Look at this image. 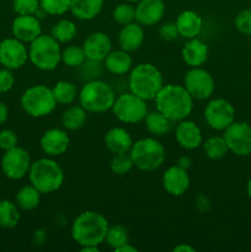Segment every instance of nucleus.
I'll use <instances>...</instances> for the list:
<instances>
[{
	"label": "nucleus",
	"instance_id": "obj_17",
	"mask_svg": "<svg viewBox=\"0 0 251 252\" xmlns=\"http://www.w3.org/2000/svg\"><path fill=\"white\" fill-rule=\"evenodd\" d=\"M70 139L66 132L61 128H51L42 134L39 145L48 157H59L68 150Z\"/></svg>",
	"mask_w": 251,
	"mask_h": 252
},
{
	"label": "nucleus",
	"instance_id": "obj_32",
	"mask_svg": "<svg viewBox=\"0 0 251 252\" xmlns=\"http://www.w3.org/2000/svg\"><path fill=\"white\" fill-rule=\"evenodd\" d=\"M76 25L70 20H59L57 24L53 25L51 30V36L56 38L59 43H66L74 39L76 36Z\"/></svg>",
	"mask_w": 251,
	"mask_h": 252
},
{
	"label": "nucleus",
	"instance_id": "obj_30",
	"mask_svg": "<svg viewBox=\"0 0 251 252\" xmlns=\"http://www.w3.org/2000/svg\"><path fill=\"white\" fill-rule=\"evenodd\" d=\"M20 208L16 203L2 199L0 201V226L4 229H11L19 224Z\"/></svg>",
	"mask_w": 251,
	"mask_h": 252
},
{
	"label": "nucleus",
	"instance_id": "obj_42",
	"mask_svg": "<svg viewBox=\"0 0 251 252\" xmlns=\"http://www.w3.org/2000/svg\"><path fill=\"white\" fill-rule=\"evenodd\" d=\"M15 78L12 70L7 68L0 69V94H6L14 88Z\"/></svg>",
	"mask_w": 251,
	"mask_h": 252
},
{
	"label": "nucleus",
	"instance_id": "obj_14",
	"mask_svg": "<svg viewBox=\"0 0 251 252\" xmlns=\"http://www.w3.org/2000/svg\"><path fill=\"white\" fill-rule=\"evenodd\" d=\"M29 61V49L25 42L10 37L0 42V64L10 70L22 68Z\"/></svg>",
	"mask_w": 251,
	"mask_h": 252
},
{
	"label": "nucleus",
	"instance_id": "obj_29",
	"mask_svg": "<svg viewBox=\"0 0 251 252\" xmlns=\"http://www.w3.org/2000/svg\"><path fill=\"white\" fill-rule=\"evenodd\" d=\"M86 110L81 106H71L68 110L64 111L62 116V125L65 129L68 130H78L85 125L86 118Z\"/></svg>",
	"mask_w": 251,
	"mask_h": 252
},
{
	"label": "nucleus",
	"instance_id": "obj_47",
	"mask_svg": "<svg viewBox=\"0 0 251 252\" xmlns=\"http://www.w3.org/2000/svg\"><path fill=\"white\" fill-rule=\"evenodd\" d=\"M177 165L187 170L189 167V165H191V160H189L187 157H182L181 159L179 160V162H177Z\"/></svg>",
	"mask_w": 251,
	"mask_h": 252
},
{
	"label": "nucleus",
	"instance_id": "obj_28",
	"mask_svg": "<svg viewBox=\"0 0 251 252\" xmlns=\"http://www.w3.org/2000/svg\"><path fill=\"white\" fill-rule=\"evenodd\" d=\"M41 192L32 185L24 186L17 191L15 203L22 211H32L38 207L39 202H41Z\"/></svg>",
	"mask_w": 251,
	"mask_h": 252
},
{
	"label": "nucleus",
	"instance_id": "obj_1",
	"mask_svg": "<svg viewBox=\"0 0 251 252\" xmlns=\"http://www.w3.org/2000/svg\"><path fill=\"white\" fill-rule=\"evenodd\" d=\"M157 110L172 122L186 120L193 108V98L182 85L167 84L155 96Z\"/></svg>",
	"mask_w": 251,
	"mask_h": 252
},
{
	"label": "nucleus",
	"instance_id": "obj_34",
	"mask_svg": "<svg viewBox=\"0 0 251 252\" xmlns=\"http://www.w3.org/2000/svg\"><path fill=\"white\" fill-rule=\"evenodd\" d=\"M105 241L111 249L116 250L120 246L129 243V235L128 230L122 225H112L108 226L107 234H106Z\"/></svg>",
	"mask_w": 251,
	"mask_h": 252
},
{
	"label": "nucleus",
	"instance_id": "obj_8",
	"mask_svg": "<svg viewBox=\"0 0 251 252\" xmlns=\"http://www.w3.org/2000/svg\"><path fill=\"white\" fill-rule=\"evenodd\" d=\"M57 106L52 89L46 85H33L21 95V107L29 116L34 118L51 115Z\"/></svg>",
	"mask_w": 251,
	"mask_h": 252
},
{
	"label": "nucleus",
	"instance_id": "obj_38",
	"mask_svg": "<svg viewBox=\"0 0 251 252\" xmlns=\"http://www.w3.org/2000/svg\"><path fill=\"white\" fill-rule=\"evenodd\" d=\"M39 5L48 15H63L70 10L71 0H39Z\"/></svg>",
	"mask_w": 251,
	"mask_h": 252
},
{
	"label": "nucleus",
	"instance_id": "obj_36",
	"mask_svg": "<svg viewBox=\"0 0 251 252\" xmlns=\"http://www.w3.org/2000/svg\"><path fill=\"white\" fill-rule=\"evenodd\" d=\"M133 166H134V164H133L129 153H118V154L113 155L112 159H111L110 169L115 175L122 176V175L128 174Z\"/></svg>",
	"mask_w": 251,
	"mask_h": 252
},
{
	"label": "nucleus",
	"instance_id": "obj_26",
	"mask_svg": "<svg viewBox=\"0 0 251 252\" xmlns=\"http://www.w3.org/2000/svg\"><path fill=\"white\" fill-rule=\"evenodd\" d=\"M103 0H71L70 11L79 20H93L101 12Z\"/></svg>",
	"mask_w": 251,
	"mask_h": 252
},
{
	"label": "nucleus",
	"instance_id": "obj_31",
	"mask_svg": "<svg viewBox=\"0 0 251 252\" xmlns=\"http://www.w3.org/2000/svg\"><path fill=\"white\" fill-rule=\"evenodd\" d=\"M52 91H53L57 103H59V105H70L75 101V98L79 95L75 84L66 80L58 81L52 88Z\"/></svg>",
	"mask_w": 251,
	"mask_h": 252
},
{
	"label": "nucleus",
	"instance_id": "obj_16",
	"mask_svg": "<svg viewBox=\"0 0 251 252\" xmlns=\"http://www.w3.org/2000/svg\"><path fill=\"white\" fill-rule=\"evenodd\" d=\"M11 31L15 38L25 43H31L39 34H42L41 20L37 19L34 15H19L12 21Z\"/></svg>",
	"mask_w": 251,
	"mask_h": 252
},
{
	"label": "nucleus",
	"instance_id": "obj_23",
	"mask_svg": "<svg viewBox=\"0 0 251 252\" xmlns=\"http://www.w3.org/2000/svg\"><path fill=\"white\" fill-rule=\"evenodd\" d=\"M175 24H176L180 36L191 39L198 36L202 30L203 21H202L201 16L196 11L185 10L177 16Z\"/></svg>",
	"mask_w": 251,
	"mask_h": 252
},
{
	"label": "nucleus",
	"instance_id": "obj_12",
	"mask_svg": "<svg viewBox=\"0 0 251 252\" xmlns=\"http://www.w3.org/2000/svg\"><path fill=\"white\" fill-rule=\"evenodd\" d=\"M224 139L229 152L238 157H248L251 154V126L246 122L234 121L224 129Z\"/></svg>",
	"mask_w": 251,
	"mask_h": 252
},
{
	"label": "nucleus",
	"instance_id": "obj_10",
	"mask_svg": "<svg viewBox=\"0 0 251 252\" xmlns=\"http://www.w3.org/2000/svg\"><path fill=\"white\" fill-rule=\"evenodd\" d=\"M31 164L29 152L19 145L6 150L1 158L2 174L10 180L24 179L26 175H29Z\"/></svg>",
	"mask_w": 251,
	"mask_h": 252
},
{
	"label": "nucleus",
	"instance_id": "obj_20",
	"mask_svg": "<svg viewBox=\"0 0 251 252\" xmlns=\"http://www.w3.org/2000/svg\"><path fill=\"white\" fill-rule=\"evenodd\" d=\"M175 137L180 147L187 150L196 149L202 144V132L193 121H180L175 129Z\"/></svg>",
	"mask_w": 251,
	"mask_h": 252
},
{
	"label": "nucleus",
	"instance_id": "obj_2",
	"mask_svg": "<svg viewBox=\"0 0 251 252\" xmlns=\"http://www.w3.org/2000/svg\"><path fill=\"white\" fill-rule=\"evenodd\" d=\"M108 226L107 219L102 214L95 211H86L74 219L71 236L81 248L98 246L105 243Z\"/></svg>",
	"mask_w": 251,
	"mask_h": 252
},
{
	"label": "nucleus",
	"instance_id": "obj_41",
	"mask_svg": "<svg viewBox=\"0 0 251 252\" xmlns=\"http://www.w3.org/2000/svg\"><path fill=\"white\" fill-rule=\"evenodd\" d=\"M17 142H19V138L12 129H2L0 132V149L4 152L17 147Z\"/></svg>",
	"mask_w": 251,
	"mask_h": 252
},
{
	"label": "nucleus",
	"instance_id": "obj_19",
	"mask_svg": "<svg viewBox=\"0 0 251 252\" xmlns=\"http://www.w3.org/2000/svg\"><path fill=\"white\" fill-rule=\"evenodd\" d=\"M165 14L162 0H139L135 6V21L142 26H154Z\"/></svg>",
	"mask_w": 251,
	"mask_h": 252
},
{
	"label": "nucleus",
	"instance_id": "obj_4",
	"mask_svg": "<svg viewBox=\"0 0 251 252\" xmlns=\"http://www.w3.org/2000/svg\"><path fill=\"white\" fill-rule=\"evenodd\" d=\"M29 179L32 186L41 193H53L58 191L64 182V171L53 159L42 158L31 164Z\"/></svg>",
	"mask_w": 251,
	"mask_h": 252
},
{
	"label": "nucleus",
	"instance_id": "obj_39",
	"mask_svg": "<svg viewBox=\"0 0 251 252\" xmlns=\"http://www.w3.org/2000/svg\"><path fill=\"white\" fill-rule=\"evenodd\" d=\"M39 0H14L12 9L17 15H34L39 9Z\"/></svg>",
	"mask_w": 251,
	"mask_h": 252
},
{
	"label": "nucleus",
	"instance_id": "obj_27",
	"mask_svg": "<svg viewBox=\"0 0 251 252\" xmlns=\"http://www.w3.org/2000/svg\"><path fill=\"white\" fill-rule=\"evenodd\" d=\"M144 122L147 129L157 137L167 134L172 128V121L157 110L148 112L144 118Z\"/></svg>",
	"mask_w": 251,
	"mask_h": 252
},
{
	"label": "nucleus",
	"instance_id": "obj_43",
	"mask_svg": "<svg viewBox=\"0 0 251 252\" xmlns=\"http://www.w3.org/2000/svg\"><path fill=\"white\" fill-rule=\"evenodd\" d=\"M159 36L164 41H174L180 36L177 31V26L175 22H166L159 27Z\"/></svg>",
	"mask_w": 251,
	"mask_h": 252
},
{
	"label": "nucleus",
	"instance_id": "obj_5",
	"mask_svg": "<svg viewBox=\"0 0 251 252\" xmlns=\"http://www.w3.org/2000/svg\"><path fill=\"white\" fill-rule=\"evenodd\" d=\"M79 102L81 107L90 113H103L112 110L116 100L115 90L107 83L98 79L86 81L79 91Z\"/></svg>",
	"mask_w": 251,
	"mask_h": 252
},
{
	"label": "nucleus",
	"instance_id": "obj_33",
	"mask_svg": "<svg viewBox=\"0 0 251 252\" xmlns=\"http://www.w3.org/2000/svg\"><path fill=\"white\" fill-rule=\"evenodd\" d=\"M229 152L224 137H211L204 142V153L212 160H219Z\"/></svg>",
	"mask_w": 251,
	"mask_h": 252
},
{
	"label": "nucleus",
	"instance_id": "obj_46",
	"mask_svg": "<svg viewBox=\"0 0 251 252\" xmlns=\"http://www.w3.org/2000/svg\"><path fill=\"white\" fill-rule=\"evenodd\" d=\"M115 251H117V252H137L138 250H137V248H134V246L130 245L129 243H127V244H125V245L120 246L118 249H116Z\"/></svg>",
	"mask_w": 251,
	"mask_h": 252
},
{
	"label": "nucleus",
	"instance_id": "obj_9",
	"mask_svg": "<svg viewBox=\"0 0 251 252\" xmlns=\"http://www.w3.org/2000/svg\"><path fill=\"white\" fill-rule=\"evenodd\" d=\"M113 115L118 121L128 125H135L144 121L148 115L147 101L133 93H126L116 97L112 106Z\"/></svg>",
	"mask_w": 251,
	"mask_h": 252
},
{
	"label": "nucleus",
	"instance_id": "obj_3",
	"mask_svg": "<svg viewBox=\"0 0 251 252\" xmlns=\"http://www.w3.org/2000/svg\"><path fill=\"white\" fill-rule=\"evenodd\" d=\"M130 93L139 96L143 100H154L164 86L162 75L159 69L152 63H140L130 71L128 79Z\"/></svg>",
	"mask_w": 251,
	"mask_h": 252
},
{
	"label": "nucleus",
	"instance_id": "obj_6",
	"mask_svg": "<svg viewBox=\"0 0 251 252\" xmlns=\"http://www.w3.org/2000/svg\"><path fill=\"white\" fill-rule=\"evenodd\" d=\"M29 59L39 70H54L62 62L59 42L51 34H39L30 43Z\"/></svg>",
	"mask_w": 251,
	"mask_h": 252
},
{
	"label": "nucleus",
	"instance_id": "obj_13",
	"mask_svg": "<svg viewBox=\"0 0 251 252\" xmlns=\"http://www.w3.org/2000/svg\"><path fill=\"white\" fill-rule=\"evenodd\" d=\"M235 110L229 101L214 98L204 108V120L207 125L216 130H224L234 122Z\"/></svg>",
	"mask_w": 251,
	"mask_h": 252
},
{
	"label": "nucleus",
	"instance_id": "obj_48",
	"mask_svg": "<svg viewBox=\"0 0 251 252\" xmlns=\"http://www.w3.org/2000/svg\"><path fill=\"white\" fill-rule=\"evenodd\" d=\"M81 251H84V252H98V246H84V248H81Z\"/></svg>",
	"mask_w": 251,
	"mask_h": 252
},
{
	"label": "nucleus",
	"instance_id": "obj_40",
	"mask_svg": "<svg viewBox=\"0 0 251 252\" xmlns=\"http://www.w3.org/2000/svg\"><path fill=\"white\" fill-rule=\"evenodd\" d=\"M234 24L240 33L251 36V9H245L239 12L235 16Z\"/></svg>",
	"mask_w": 251,
	"mask_h": 252
},
{
	"label": "nucleus",
	"instance_id": "obj_50",
	"mask_svg": "<svg viewBox=\"0 0 251 252\" xmlns=\"http://www.w3.org/2000/svg\"><path fill=\"white\" fill-rule=\"evenodd\" d=\"M127 1H130V2H138L139 0H127Z\"/></svg>",
	"mask_w": 251,
	"mask_h": 252
},
{
	"label": "nucleus",
	"instance_id": "obj_24",
	"mask_svg": "<svg viewBox=\"0 0 251 252\" xmlns=\"http://www.w3.org/2000/svg\"><path fill=\"white\" fill-rule=\"evenodd\" d=\"M133 139L125 128H111L105 135V144L107 149L113 154L118 153H129L133 145Z\"/></svg>",
	"mask_w": 251,
	"mask_h": 252
},
{
	"label": "nucleus",
	"instance_id": "obj_11",
	"mask_svg": "<svg viewBox=\"0 0 251 252\" xmlns=\"http://www.w3.org/2000/svg\"><path fill=\"white\" fill-rule=\"evenodd\" d=\"M184 86L193 100H207L214 93V79L209 71L196 66L185 75Z\"/></svg>",
	"mask_w": 251,
	"mask_h": 252
},
{
	"label": "nucleus",
	"instance_id": "obj_7",
	"mask_svg": "<svg viewBox=\"0 0 251 252\" xmlns=\"http://www.w3.org/2000/svg\"><path fill=\"white\" fill-rule=\"evenodd\" d=\"M129 154L134 166L142 171H155L165 161V148L155 138H143L133 143Z\"/></svg>",
	"mask_w": 251,
	"mask_h": 252
},
{
	"label": "nucleus",
	"instance_id": "obj_22",
	"mask_svg": "<svg viewBox=\"0 0 251 252\" xmlns=\"http://www.w3.org/2000/svg\"><path fill=\"white\" fill-rule=\"evenodd\" d=\"M181 56L185 63L191 68L201 66L208 58V46L203 41L194 37L188 39V42L185 44L181 51Z\"/></svg>",
	"mask_w": 251,
	"mask_h": 252
},
{
	"label": "nucleus",
	"instance_id": "obj_25",
	"mask_svg": "<svg viewBox=\"0 0 251 252\" xmlns=\"http://www.w3.org/2000/svg\"><path fill=\"white\" fill-rule=\"evenodd\" d=\"M132 57L129 56V52L125 51V49L111 51L105 58L106 69L115 75H123V74L128 73L132 68Z\"/></svg>",
	"mask_w": 251,
	"mask_h": 252
},
{
	"label": "nucleus",
	"instance_id": "obj_44",
	"mask_svg": "<svg viewBox=\"0 0 251 252\" xmlns=\"http://www.w3.org/2000/svg\"><path fill=\"white\" fill-rule=\"evenodd\" d=\"M9 118V108H7L6 103L0 101V125L5 123Z\"/></svg>",
	"mask_w": 251,
	"mask_h": 252
},
{
	"label": "nucleus",
	"instance_id": "obj_18",
	"mask_svg": "<svg viewBox=\"0 0 251 252\" xmlns=\"http://www.w3.org/2000/svg\"><path fill=\"white\" fill-rule=\"evenodd\" d=\"M162 187L167 193L175 197L186 193L189 187V176L187 170L179 165L170 166L162 175Z\"/></svg>",
	"mask_w": 251,
	"mask_h": 252
},
{
	"label": "nucleus",
	"instance_id": "obj_35",
	"mask_svg": "<svg viewBox=\"0 0 251 252\" xmlns=\"http://www.w3.org/2000/svg\"><path fill=\"white\" fill-rule=\"evenodd\" d=\"M86 61L83 47L69 46L62 51V62L69 68H79Z\"/></svg>",
	"mask_w": 251,
	"mask_h": 252
},
{
	"label": "nucleus",
	"instance_id": "obj_49",
	"mask_svg": "<svg viewBox=\"0 0 251 252\" xmlns=\"http://www.w3.org/2000/svg\"><path fill=\"white\" fill-rule=\"evenodd\" d=\"M246 192H248V196L251 198V179L249 180L248 186H246Z\"/></svg>",
	"mask_w": 251,
	"mask_h": 252
},
{
	"label": "nucleus",
	"instance_id": "obj_21",
	"mask_svg": "<svg viewBox=\"0 0 251 252\" xmlns=\"http://www.w3.org/2000/svg\"><path fill=\"white\" fill-rule=\"evenodd\" d=\"M144 30L140 24L137 21H133L130 24L123 25L118 34V43L121 49H125L127 52L138 51L144 43Z\"/></svg>",
	"mask_w": 251,
	"mask_h": 252
},
{
	"label": "nucleus",
	"instance_id": "obj_37",
	"mask_svg": "<svg viewBox=\"0 0 251 252\" xmlns=\"http://www.w3.org/2000/svg\"><path fill=\"white\" fill-rule=\"evenodd\" d=\"M112 17L117 24L127 25L135 20V7L128 2H122L117 5L112 12Z\"/></svg>",
	"mask_w": 251,
	"mask_h": 252
},
{
	"label": "nucleus",
	"instance_id": "obj_45",
	"mask_svg": "<svg viewBox=\"0 0 251 252\" xmlns=\"http://www.w3.org/2000/svg\"><path fill=\"white\" fill-rule=\"evenodd\" d=\"M194 250L192 246L185 245V244H180V245L175 246L174 248V252H194Z\"/></svg>",
	"mask_w": 251,
	"mask_h": 252
},
{
	"label": "nucleus",
	"instance_id": "obj_15",
	"mask_svg": "<svg viewBox=\"0 0 251 252\" xmlns=\"http://www.w3.org/2000/svg\"><path fill=\"white\" fill-rule=\"evenodd\" d=\"M81 47L86 59L101 62L105 61L108 53L112 51V42L110 37L103 32H94L86 37Z\"/></svg>",
	"mask_w": 251,
	"mask_h": 252
}]
</instances>
